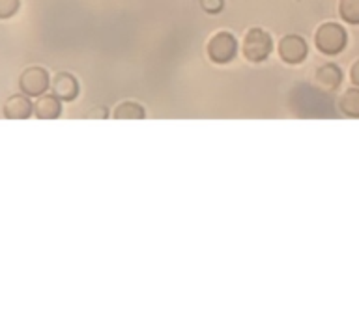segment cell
<instances>
[{
	"mask_svg": "<svg viewBox=\"0 0 359 319\" xmlns=\"http://www.w3.org/2000/svg\"><path fill=\"white\" fill-rule=\"evenodd\" d=\"M19 10V0H0V19H10Z\"/></svg>",
	"mask_w": 359,
	"mask_h": 319,
	"instance_id": "13",
	"label": "cell"
},
{
	"mask_svg": "<svg viewBox=\"0 0 359 319\" xmlns=\"http://www.w3.org/2000/svg\"><path fill=\"white\" fill-rule=\"evenodd\" d=\"M34 112V106L28 99V95H11L4 103L2 114L8 120H27Z\"/></svg>",
	"mask_w": 359,
	"mask_h": 319,
	"instance_id": "6",
	"label": "cell"
},
{
	"mask_svg": "<svg viewBox=\"0 0 359 319\" xmlns=\"http://www.w3.org/2000/svg\"><path fill=\"white\" fill-rule=\"evenodd\" d=\"M201 6L206 13H219L223 11L224 0H201Z\"/></svg>",
	"mask_w": 359,
	"mask_h": 319,
	"instance_id": "14",
	"label": "cell"
},
{
	"mask_svg": "<svg viewBox=\"0 0 359 319\" xmlns=\"http://www.w3.org/2000/svg\"><path fill=\"white\" fill-rule=\"evenodd\" d=\"M49 88V73L43 67H28L19 77V90L28 97H41Z\"/></svg>",
	"mask_w": 359,
	"mask_h": 319,
	"instance_id": "4",
	"label": "cell"
},
{
	"mask_svg": "<svg viewBox=\"0 0 359 319\" xmlns=\"http://www.w3.org/2000/svg\"><path fill=\"white\" fill-rule=\"evenodd\" d=\"M350 78H352V83L359 88V60L355 62L352 66V69H350Z\"/></svg>",
	"mask_w": 359,
	"mask_h": 319,
	"instance_id": "15",
	"label": "cell"
},
{
	"mask_svg": "<svg viewBox=\"0 0 359 319\" xmlns=\"http://www.w3.org/2000/svg\"><path fill=\"white\" fill-rule=\"evenodd\" d=\"M342 83V71L335 64H325L316 71V84L325 90L339 88Z\"/></svg>",
	"mask_w": 359,
	"mask_h": 319,
	"instance_id": "9",
	"label": "cell"
},
{
	"mask_svg": "<svg viewBox=\"0 0 359 319\" xmlns=\"http://www.w3.org/2000/svg\"><path fill=\"white\" fill-rule=\"evenodd\" d=\"M60 101V97H56L55 94L41 95L38 103L34 105V114L39 120H55V118H58L62 114Z\"/></svg>",
	"mask_w": 359,
	"mask_h": 319,
	"instance_id": "8",
	"label": "cell"
},
{
	"mask_svg": "<svg viewBox=\"0 0 359 319\" xmlns=\"http://www.w3.org/2000/svg\"><path fill=\"white\" fill-rule=\"evenodd\" d=\"M53 90L62 101H73L79 95V80L72 73H58L53 80Z\"/></svg>",
	"mask_w": 359,
	"mask_h": 319,
	"instance_id": "7",
	"label": "cell"
},
{
	"mask_svg": "<svg viewBox=\"0 0 359 319\" xmlns=\"http://www.w3.org/2000/svg\"><path fill=\"white\" fill-rule=\"evenodd\" d=\"M307 43H305V39L302 36L290 34V36H285L279 41V56L280 60L286 62V64H292V66L302 64L307 58Z\"/></svg>",
	"mask_w": 359,
	"mask_h": 319,
	"instance_id": "5",
	"label": "cell"
},
{
	"mask_svg": "<svg viewBox=\"0 0 359 319\" xmlns=\"http://www.w3.org/2000/svg\"><path fill=\"white\" fill-rule=\"evenodd\" d=\"M339 13L350 24H359V0H341Z\"/></svg>",
	"mask_w": 359,
	"mask_h": 319,
	"instance_id": "12",
	"label": "cell"
},
{
	"mask_svg": "<svg viewBox=\"0 0 359 319\" xmlns=\"http://www.w3.org/2000/svg\"><path fill=\"white\" fill-rule=\"evenodd\" d=\"M238 55V39L230 32L215 34L208 41V56L215 64H229Z\"/></svg>",
	"mask_w": 359,
	"mask_h": 319,
	"instance_id": "3",
	"label": "cell"
},
{
	"mask_svg": "<svg viewBox=\"0 0 359 319\" xmlns=\"http://www.w3.org/2000/svg\"><path fill=\"white\" fill-rule=\"evenodd\" d=\"M348 41L346 30L337 24V22H325L316 30V36H314V43H316V49L322 52V55L335 56L339 52L344 50Z\"/></svg>",
	"mask_w": 359,
	"mask_h": 319,
	"instance_id": "1",
	"label": "cell"
},
{
	"mask_svg": "<svg viewBox=\"0 0 359 319\" xmlns=\"http://www.w3.org/2000/svg\"><path fill=\"white\" fill-rule=\"evenodd\" d=\"M90 118H101V120H105L107 108H95V111L90 112Z\"/></svg>",
	"mask_w": 359,
	"mask_h": 319,
	"instance_id": "16",
	"label": "cell"
},
{
	"mask_svg": "<svg viewBox=\"0 0 359 319\" xmlns=\"http://www.w3.org/2000/svg\"><path fill=\"white\" fill-rule=\"evenodd\" d=\"M112 116H114V120H142L144 118V108L139 103L126 101V103L116 106V111H114Z\"/></svg>",
	"mask_w": 359,
	"mask_h": 319,
	"instance_id": "11",
	"label": "cell"
},
{
	"mask_svg": "<svg viewBox=\"0 0 359 319\" xmlns=\"http://www.w3.org/2000/svg\"><path fill=\"white\" fill-rule=\"evenodd\" d=\"M273 50V41L262 28H251L243 38V56L249 62H264Z\"/></svg>",
	"mask_w": 359,
	"mask_h": 319,
	"instance_id": "2",
	"label": "cell"
},
{
	"mask_svg": "<svg viewBox=\"0 0 359 319\" xmlns=\"http://www.w3.org/2000/svg\"><path fill=\"white\" fill-rule=\"evenodd\" d=\"M341 111L350 118H359V88H350L342 94L341 101Z\"/></svg>",
	"mask_w": 359,
	"mask_h": 319,
	"instance_id": "10",
	"label": "cell"
}]
</instances>
